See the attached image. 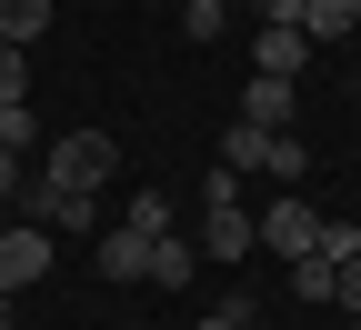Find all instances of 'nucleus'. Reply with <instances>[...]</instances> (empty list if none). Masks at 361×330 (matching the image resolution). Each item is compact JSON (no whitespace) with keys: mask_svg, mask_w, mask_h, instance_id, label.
Instances as JSON below:
<instances>
[{"mask_svg":"<svg viewBox=\"0 0 361 330\" xmlns=\"http://www.w3.org/2000/svg\"><path fill=\"white\" fill-rule=\"evenodd\" d=\"M30 170L51 180V191H90V201H101V180L121 170V140H111V130H61V140H40Z\"/></svg>","mask_w":361,"mask_h":330,"instance_id":"nucleus-1","label":"nucleus"},{"mask_svg":"<svg viewBox=\"0 0 361 330\" xmlns=\"http://www.w3.org/2000/svg\"><path fill=\"white\" fill-rule=\"evenodd\" d=\"M11 220H40V230H51V241H90V230H101V201H90V191H51V180H20V201H11Z\"/></svg>","mask_w":361,"mask_h":330,"instance_id":"nucleus-2","label":"nucleus"},{"mask_svg":"<svg viewBox=\"0 0 361 330\" xmlns=\"http://www.w3.org/2000/svg\"><path fill=\"white\" fill-rule=\"evenodd\" d=\"M261 250H281V260H311V250H322V210H311L301 191H281V201L261 210Z\"/></svg>","mask_w":361,"mask_h":330,"instance_id":"nucleus-3","label":"nucleus"},{"mask_svg":"<svg viewBox=\"0 0 361 330\" xmlns=\"http://www.w3.org/2000/svg\"><path fill=\"white\" fill-rule=\"evenodd\" d=\"M311 61H322V51H311L301 20H261V40H251V70H261V80H291V90H301Z\"/></svg>","mask_w":361,"mask_h":330,"instance_id":"nucleus-4","label":"nucleus"},{"mask_svg":"<svg viewBox=\"0 0 361 330\" xmlns=\"http://www.w3.org/2000/svg\"><path fill=\"white\" fill-rule=\"evenodd\" d=\"M40 270H51V230H40V220H0V291L20 300Z\"/></svg>","mask_w":361,"mask_h":330,"instance_id":"nucleus-5","label":"nucleus"},{"mask_svg":"<svg viewBox=\"0 0 361 330\" xmlns=\"http://www.w3.org/2000/svg\"><path fill=\"white\" fill-rule=\"evenodd\" d=\"M251 250H261V220L241 201H211L201 210V260H251Z\"/></svg>","mask_w":361,"mask_h":330,"instance_id":"nucleus-6","label":"nucleus"},{"mask_svg":"<svg viewBox=\"0 0 361 330\" xmlns=\"http://www.w3.org/2000/svg\"><path fill=\"white\" fill-rule=\"evenodd\" d=\"M151 250H161V241H151V230H130V220L101 230V280H151Z\"/></svg>","mask_w":361,"mask_h":330,"instance_id":"nucleus-7","label":"nucleus"},{"mask_svg":"<svg viewBox=\"0 0 361 330\" xmlns=\"http://www.w3.org/2000/svg\"><path fill=\"white\" fill-rule=\"evenodd\" d=\"M291 110H301V90L251 70V90H241V120H251V130H291Z\"/></svg>","mask_w":361,"mask_h":330,"instance_id":"nucleus-8","label":"nucleus"},{"mask_svg":"<svg viewBox=\"0 0 361 330\" xmlns=\"http://www.w3.org/2000/svg\"><path fill=\"white\" fill-rule=\"evenodd\" d=\"M261 170L281 180V191H301V180H311V140H301V130H271V140H261Z\"/></svg>","mask_w":361,"mask_h":330,"instance_id":"nucleus-9","label":"nucleus"},{"mask_svg":"<svg viewBox=\"0 0 361 330\" xmlns=\"http://www.w3.org/2000/svg\"><path fill=\"white\" fill-rule=\"evenodd\" d=\"M351 20H361V0H301V30H311V51L351 40Z\"/></svg>","mask_w":361,"mask_h":330,"instance_id":"nucleus-10","label":"nucleus"},{"mask_svg":"<svg viewBox=\"0 0 361 330\" xmlns=\"http://www.w3.org/2000/svg\"><path fill=\"white\" fill-rule=\"evenodd\" d=\"M291 300H301V310H331V300H341V270H331L322 250H311V260H291Z\"/></svg>","mask_w":361,"mask_h":330,"instance_id":"nucleus-11","label":"nucleus"},{"mask_svg":"<svg viewBox=\"0 0 361 330\" xmlns=\"http://www.w3.org/2000/svg\"><path fill=\"white\" fill-rule=\"evenodd\" d=\"M40 30H51V0H0V40H11V51H30Z\"/></svg>","mask_w":361,"mask_h":330,"instance_id":"nucleus-12","label":"nucleus"},{"mask_svg":"<svg viewBox=\"0 0 361 330\" xmlns=\"http://www.w3.org/2000/svg\"><path fill=\"white\" fill-rule=\"evenodd\" d=\"M0 151H11V160H40V120H30V101H0Z\"/></svg>","mask_w":361,"mask_h":330,"instance_id":"nucleus-13","label":"nucleus"},{"mask_svg":"<svg viewBox=\"0 0 361 330\" xmlns=\"http://www.w3.org/2000/svg\"><path fill=\"white\" fill-rule=\"evenodd\" d=\"M191 270H201V241H180V230H171V241L151 250V280H161V291H180Z\"/></svg>","mask_w":361,"mask_h":330,"instance_id":"nucleus-14","label":"nucleus"},{"mask_svg":"<svg viewBox=\"0 0 361 330\" xmlns=\"http://www.w3.org/2000/svg\"><path fill=\"white\" fill-rule=\"evenodd\" d=\"M261 140H271V130L231 120V130H221V170H261Z\"/></svg>","mask_w":361,"mask_h":330,"instance_id":"nucleus-15","label":"nucleus"},{"mask_svg":"<svg viewBox=\"0 0 361 330\" xmlns=\"http://www.w3.org/2000/svg\"><path fill=\"white\" fill-rule=\"evenodd\" d=\"M121 220H130V230H151V241H171V201H161V191H130Z\"/></svg>","mask_w":361,"mask_h":330,"instance_id":"nucleus-16","label":"nucleus"},{"mask_svg":"<svg viewBox=\"0 0 361 330\" xmlns=\"http://www.w3.org/2000/svg\"><path fill=\"white\" fill-rule=\"evenodd\" d=\"M221 20H231V0H191L180 11V40H221Z\"/></svg>","mask_w":361,"mask_h":330,"instance_id":"nucleus-17","label":"nucleus"},{"mask_svg":"<svg viewBox=\"0 0 361 330\" xmlns=\"http://www.w3.org/2000/svg\"><path fill=\"white\" fill-rule=\"evenodd\" d=\"M0 101H30V51H11V40H0Z\"/></svg>","mask_w":361,"mask_h":330,"instance_id":"nucleus-18","label":"nucleus"},{"mask_svg":"<svg viewBox=\"0 0 361 330\" xmlns=\"http://www.w3.org/2000/svg\"><path fill=\"white\" fill-rule=\"evenodd\" d=\"M331 270H341V300H331V310H341V320H361V250H351V260H331Z\"/></svg>","mask_w":361,"mask_h":330,"instance_id":"nucleus-19","label":"nucleus"},{"mask_svg":"<svg viewBox=\"0 0 361 330\" xmlns=\"http://www.w3.org/2000/svg\"><path fill=\"white\" fill-rule=\"evenodd\" d=\"M191 330H251V310H241V300H221V310H201Z\"/></svg>","mask_w":361,"mask_h":330,"instance_id":"nucleus-20","label":"nucleus"},{"mask_svg":"<svg viewBox=\"0 0 361 330\" xmlns=\"http://www.w3.org/2000/svg\"><path fill=\"white\" fill-rule=\"evenodd\" d=\"M20 180H30V160H11V151H0V210L20 201Z\"/></svg>","mask_w":361,"mask_h":330,"instance_id":"nucleus-21","label":"nucleus"},{"mask_svg":"<svg viewBox=\"0 0 361 330\" xmlns=\"http://www.w3.org/2000/svg\"><path fill=\"white\" fill-rule=\"evenodd\" d=\"M251 11H261V20H301V0H251Z\"/></svg>","mask_w":361,"mask_h":330,"instance_id":"nucleus-22","label":"nucleus"},{"mask_svg":"<svg viewBox=\"0 0 361 330\" xmlns=\"http://www.w3.org/2000/svg\"><path fill=\"white\" fill-rule=\"evenodd\" d=\"M11 320H20V300H11V291H0V330H11Z\"/></svg>","mask_w":361,"mask_h":330,"instance_id":"nucleus-23","label":"nucleus"},{"mask_svg":"<svg viewBox=\"0 0 361 330\" xmlns=\"http://www.w3.org/2000/svg\"><path fill=\"white\" fill-rule=\"evenodd\" d=\"M121 330H141V320H121Z\"/></svg>","mask_w":361,"mask_h":330,"instance_id":"nucleus-24","label":"nucleus"},{"mask_svg":"<svg viewBox=\"0 0 361 330\" xmlns=\"http://www.w3.org/2000/svg\"><path fill=\"white\" fill-rule=\"evenodd\" d=\"M341 330H361V320H341Z\"/></svg>","mask_w":361,"mask_h":330,"instance_id":"nucleus-25","label":"nucleus"},{"mask_svg":"<svg viewBox=\"0 0 361 330\" xmlns=\"http://www.w3.org/2000/svg\"><path fill=\"white\" fill-rule=\"evenodd\" d=\"M180 11H191V0H180Z\"/></svg>","mask_w":361,"mask_h":330,"instance_id":"nucleus-26","label":"nucleus"}]
</instances>
